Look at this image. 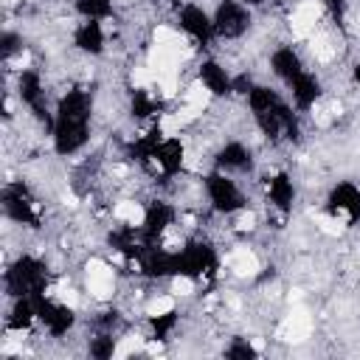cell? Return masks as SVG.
Returning a JSON list of instances; mask_svg holds the SVG:
<instances>
[{
  "instance_id": "1",
  "label": "cell",
  "mask_w": 360,
  "mask_h": 360,
  "mask_svg": "<svg viewBox=\"0 0 360 360\" xmlns=\"http://www.w3.org/2000/svg\"><path fill=\"white\" fill-rule=\"evenodd\" d=\"M84 290L98 304L112 301V295H115V270H112V262L98 259V256H90L84 262Z\"/></svg>"
},
{
  "instance_id": "2",
  "label": "cell",
  "mask_w": 360,
  "mask_h": 360,
  "mask_svg": "<svg viewBox=\"0 0 360 360\" xmlns=\"http://www.w3.org/2000/svg\"><path fill=\"white\" fill-rule=\"evenodd\" d=\"M323 17L321 0H298L295 8L287 17V25L292 31V39H309L318 31V22Z\"/></svg>"
},
{
  "instance_id": "3",
  "label": "cell",
  "mask_w": 360,
  "mask_h": 360,
  "mask_svg": "<svg viewBox=\"0 0 360 360\" xmlns=\"http://www.w3.org/2000/svg\"><path fill=\"white\" fill-rule=\"evenodd\" d=\"M278 340H290V343H304L309 335H312V315H309V309L307 307H301V304H295L290 312H287V318L278 323Z\"/></svg>"
},
{
  "instance_id": "4",
  "label": "cell",
  "mask_w": 360,
  "mask_h": 360,
  "mask_svg": "<svg viewBox=\"0 0 360 360\" xmlns=\"http://www.w3.org/2000/svg\"><path fill=\"white\" fill-rule=\"evenodd\" d=\"M222 264H225L236 278H253V276H259V270H262V262H259L256 250H253V248H245V245L231 248V250L222 256Z\"/></svg>"
},
{
  "instance_id": "5",
  "label": "cell",
  "mask_w": 360,
  "mask_h": 360,
  "mask_svg": "<svg viewBox=\"0 0 360 360\" xmlns=\"http://www.w3.org/2000/svg\"><path fill=\"white\" fill-rule=\"evenodd\" d=\"M110 214H112L115 222H121L127 228H143L146 219H149V211L138 200H115V205L110 208Z\"/></svg>"
},
{
  "instance_id": "6",
  "label": "cell",
  "mask_w": 360,
  "mask_h": 360,
  "mask_svg": "<svg viewBox=\"0 0 360 360\" xmlns=\"http://www.w3.org/2000/svg\"><path fill=\"white\" fill-rule=\"evenodd\" d=\"M174 307H177V295H152L149 301H146V307H143V315L149 318V321H163V318H169L172 312H174Z\"/></svg>"
},
{
  "instance_id": "7",
  "label": "cell",
  "mask_w": 360,
  "mask_h": 360,
  "mask_svg": "<svg viewBox=\"0 0 360 360\" xmlns=\"http://www.w3.org/2000/svg\"><path fill=\"white\" fill-rule=\"evenodd\" d=\"M143 346H146V338L141 332H127L124 338H118V346L112 349V357H127V354L143 352Z\"/></svg>"
},
{
  "instance_id": "8",
  "label": "cell",
  "mask_w": 360,
  "mask_h": 360,
  "mask_svg": "<svg viewBox=\"0 0 360 360\" xmlns=\"http://www.w3.org/2000/svg\"><path fill=\"white\" fill-rule=\"evenodd\" d=\"M312 222H315V228H318L321 233H326V236H340V233L346 231V222H343L340 217H335V214H312Z\"/></svg>"
},
{
  "instance_id": "9",
  "label": "cell",
  "mask_w": 360,
  "mask_h": 360,
  "mask_svg": "<svg viewBox=\"0 0 360 360\" xmlns=\"http://www.w3.org/2000/svg\"><path fill=\"white\" fill-rule=\"evenodd\" d=\"M231 231H236V233H250V231H256V214L248 211V208H236V211L231 214Z\"/></svg>"
},
{
  "instance_id": "10",
  "label": "cell",
  "mask_w": 360,
  "mask_h": 360,
  "mask_svg": "<svg viewBox=\"0 0 360 360\" xmlns=\"http://www.w3.org/2000/svg\"><path fill=\"white\" fill-rule=\"evenodd\" d=\"M169 292L177 295V298H191L197 292V284H194V278H188L183 273H174L172 281H169Z\"/></svg>"
}]
</instances>
